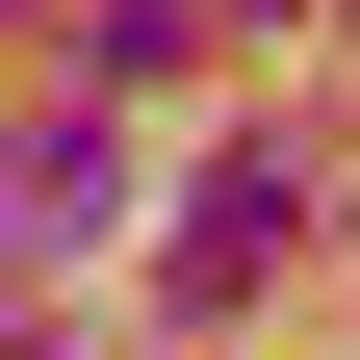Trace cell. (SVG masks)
Masks as SVG:
<instances>
[{
	"label": "cell",
	"mask_w": 360,
	"mask_h": 360,
	"mask_svg": "<svg viewBox=\"0 0 360 360\" xmlns=\"http://www.w3.org/2000/svg\"><path fill=\"white\" fill-rule=\"evenodd\" d=\"M0 232H26V257H103L129 232V129L103 103H26V129H0Z\"/></svg>",
	"instance_id": "cell-1"
},
{
	"label": "cell",
	"mask_w": 360,
	"mask_h": 360,
	"mask_svg": "<svg viewBox=\"0 0 360 360\" xmlns=\"http://www.w3.org/2000/svg\"><path fill=\"white\" fill-rule=\"evenodd\" d=\"M283 232H309V180H283V155H206V180H180V309H257Z\"/></svg>",
	"instance_id": "cell-2"
},
{
	"label": "cell",
	"mask_w": 360,
	"mask_h": 360,
	"mask_svg": "<svg viewBox=\"0 0 360 360\" xmlns=\"http://www.w3.org/2000/svg\"><path fill=\"white\" fill-rule=\"evenodd\" d=\"M0 360H52V335H26V309H0Z\"/></svg>",
	"instance_id": "cell-3"
}]
</instances>
